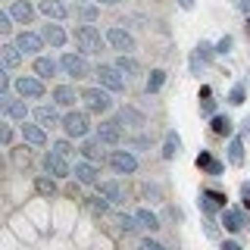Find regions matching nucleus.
<instances>
[{"mask_svg":"<svg viewBox=\"0 0 250 250\" xmlns=\"http://www.w3.org/2000/svg\"><path fill=\"white\" fill-rule=\"evenodd\" d=\"M97 141H100V144H113L116 147L122 141V125L116 119H104L97 125Z\"/></svg>","mask_w":250,"mask_h":250,"instance_id":"9b49d317","label":"nucleus"},{"mask_svg":"<svg viewBox=\"0 0 250 250\" xmlns=\"http://www.w3.org/2000/svg\"><path fill=\"white\" fill-rule=\"evenodd\" d=\"M229 163H231V166H241V163H244V141H241V138H231V144H229Z\"/></svg>","mask_w":250,"mask_h":250,"instance_id":"7c9ffc66","label":"nucleus"},{"mask_svg":"<svg viewBox=\"0 0 250 250\" xmlns=\"http://www.w3.org/2000/svg\"><path fill=\"white\" fill-rule=\"evenodd\" d=\"M22 62V53L16 50V44H0V69H16Z\"/></svg>","mask_w":250,"mask_h":250,"instance_id":"b1692460","label":"nucleus"},{"mask_svg":"<svg viewBox=\"0 0 250 250\" xmlns=\"http://www.w3.org/2000/svg\"><path fill=\"white\" fill-rule=\"evenodd\" d=\"M241 200H244V207L250 209V182H244V185H241Z\"/></svg>","mask_w":250,"mask_h":250,"instance_id":"09e8293b","label":"nucleus"},{"mask_svg":"<svg viewBox=\"0 0 250 250\" xmlns=\"http://www.w3.org/2000/svg\"><path fill=\"white\" fill-rule=\"evenodd\" d=\"M119 229H122V231H135V229H138L135 216H119Z\"/></svg>","mask_w":250,"mask_h":250,"instance_id":"c03bdc74","label":"nucleus"},{"mask_svg":"<svg viewBox=\"0 0 250 250\" xmlns=\"http://www.w3.org/2000/svg\"><path fill=\"white\" fill-rule=\"evenodd\" d=\"M0 113H3L6 119H13V122H25L28 106H25L22 97H6V94H0Z\"/></svg>","mask_w":250,"mask_h":250,"instance_id":"423d86ee","label":"nucleus"},{"mask_svg":"<svg viewBox=\"0 0 250 250\" xmlns=\"http://www.w3.org/2000/svg\"><path fill=\"white\" fill-rule=\"evenodd\" d=\"M72 175L78 178V185H97L100 182V169L94 166V163H75Z\"/></svg>","mask_w":250,"mask_h":250,"instance_id":"f3484780","label":"nucleus"},{"mask_svg":"<svg viewBox=\"0 0 250 250\" xmlns=\"http://www.w3.org/2000/svg\"><path fill=\"white\" fill-rule=\"evenodd\" d=\"M44 172H47L50 178H69V175H72L69 163L62 160V156H57L53 150H47V153H44Z\"/></svg>","mask_w":250,"mask_h":250,"instance_id":"9d476101","label":"nucleus"},{"mask_svg":"<svg viewBox=\"0 0 250 250\" xmlns=\"http://www.w3.org/2000/svg\"><path fill=\"white\" fill-rule=\"evenodd\" d=\"M213 57H216V53H213V44L200 41V44H197V57H194V60H203V62H213Z\"/></svg>","mask_w":250,"mask_h":250,"instance_id":"4c0bfd02","label":"nucleus"},{"mask_svg":"<svg viewBox=\"0 0 250 250\" xmlns=\"http://www.w3.org/2000/svg\"><path fill=\"white\" fill-rule=\"evenodd\" d=\"M141 191H144V197L150 200V203H160V200H163V191H160V185H150V182H147L144 188H141Z\"/></svg>","mask_w":250,"mask_h":250,"instance_id":"e433bc0d","label":"nucleus"},{"mask_svg":"<svg viewBox=\"0 0 250 250\" xmlns=\"http://www.w3.org/2000/svg\"><path fill=\"white\" fill-rule=\"evenodd\" d=\"M35 119H38L41 128H57V125H60V113L53 106H38L35 109Z\"/></svg>","mask_w":250,"mask_h":250,"instance_id":"393cba45","label":"nucleus"},{"mask_svg":"<svg viewBox=\"0 0 250 250\" xmlns=\"http://www.w3.org/2000/svg\"><path fill=\"white\" fill-rule=\"evenodd\" d=\"M200 197H203V200H209L216 209H225V200H229L222 191H200Z\"/></svg>","mask_w":250,"mask_h":250,"instance_id":"72a5a7b5","label":"nucleus"},{"mask_svg":"<svg viewBox=\"0 0 250 250\" xmlns=\"http://www.w3.org/2000/svg\"><path fill=\"white\" fill-rule=\"evenodd\" d=\"M38 13L47 16V19H53V22H60V19L69 16L66 3H60V0H38Z\"/></svg>","mask_w":250,"mask_h":250,"instance_id":"2eb2a0df","label":"nucleus"},{"mask_svg":"<svg viewBox=\"0 0 250 250\" xmlns=\"http://www.w3.org/2000/svg\"><path fill=\"white\" fill-rule=\"evenodd\" d=\"M231 47H234V38H231V35H225V38H219V41L213 44V53L225 57V53H231Z\"/></svg>","mask_w":250,"mask_h":250,"instance_id":"c9c22d12","label":"nucleus"},{"mask_svg":"<svg viewBox=\"0 0 250 250\" xmlns=\"http://www.w3.org/2000/svg\"><path fill=\"white\" fill-rule=\"evenodd\" d=\"M100 147H104V144H100L97 138H88V141L82 144V153H84V160H100Z\"/></svg>","mask_w":250,"mask_h":250,"instance_id":"473e14b6","label":"nucleus"},{"mask_svg":"<svg viewBox=\"0 0 250 250\" xmlns=\"http://www.w3.org/2000/svg\"><path fill=\"white\" fill-rule=\"evenodd\" d=\"M97 82H100V88H104L106 94H122L125 91V78L116 72V66H97Z\"/></svg>","mask_w":250,"mask_h":250,"instance_id":"39448f33","label":"nucleus"},{"mask_svg":"<svg viewBox=\"0 0 250 250\" xmlns=\"http://www.w3.org/2000/svg\"><path fill=\"white\" fill-rule=\"evenodd\" d=\"M22 141L31 147H44L47 144V135L41 125H31V122H22Z\"/></svg>","mask_w":250,"mask_h":250,"instance_id":"6ab92c4d","label":"nucleus"},{"mask_svg":"<svg viewBox=\"0 0 250 250\" xmlns=\"http://www.w3.org/2000/svg\"><path fill=\"white\" fill-rule=\"evenodd\" d=\"M222 250H241L238 241H222Z\"/></svg>","mask_w":250,"mask_h":250,"instance_id":"603ef678","label":"nucleus"},{"mask_svg":"<svg viewBox=\"0 0 250 250\" xmlns=\"http://www.w3.org/2000/svg\"><path fill=\"white\" fill-rule=\"evenodd\" d=\"M75 16L84 22V25H91V22L100 16V6L97 3H75Z\"/></svg>","mask_w":250,"mask_h":250,"instance_id":"c85d7f7f","label":"nucleus"},{"mask_svg":"<svg viewBox=\"0 0 250 250\" xmlns=\"http://www.w3.org/2000/svg\"><path fill=\"white\" fill-rule=\"evenodd\" d=\"M116 72H119L125 82H128V78H138L141 75V62L135 57H119L116 60Z\"/></svg>","mask_w":250,"mask_h":250,"instance_id":"aec40b11","label":"nucleus"},{"mask_svg":"<svg viewBox=\"0 0 250 250\" xmlns=\"http://www.w3.org/2000/svg\"><path fill=\"white\" fill-rule=\"evenodd\" d=\"M78 100H84V109L88 113H109L113 109V100L104 88H82L78 91Z\"/></svg>","mask_w":250,"mask_h":250,"instance_id":"f03ea898","label":"nucleus"},{"mask_svg":"<svg viewBox=\"0 0 250 250\" xmlns=\"http://www.w3.org/2000/svg\"><path fill=\"white\" fill-rule=\"evenodd\" d=\"M131 147H138V150H144V147H150V138H144V135H138V138H131L128 141Z\"/></svg>","mask_w":250,"mask_h":250,"instance_id":"49530a36","label":"nucleus"},{"mask_svg":"<svg viewBox=\"0 0 250 250\" xmlns=\"http://www.w3.org/2000/svg\"><path fill=\"white\" fill-rule=\"evenodd\" d=\"M209 128H213V135H219V138H229L231 135V119L229 116H213Z\"/></svg>","mask_w":250,"mask_h":250,"instance_id":"c756f323","label":"nucleus"},{"mask_svg":"<svg viewBox=\"0 0 250 250\" xmlns=\"http://www.w3.org/2000/svg\"><path fill=\"white\" fill-rule=\"evenodd\" d=\"M72 41H75V47L84 53V57H100V50L106 47L104 35H100V31L94 28V25H75Z\"/></svg>","mask_w":250,"mask_h":250,"instance_id":"f257e3e1","label":"nucleus"},{"mask_svg":"<svg viewBox=\"0 0 250 250\" xmlns=\"http://www.w3.org/2000/svg\"><path fill=\"white\" fill-rule=\"evenodd\" d=\"M116 122L125 125V128H131V131H138V128H144V125H147L144 113H141V109H135V106H122L119 116H116Z\"/></svg>","mask_w":250,"mask_h":250,"instance_id":"f8f14e48","label":"nucleus"},{"mask_svg":"<svg viewBox=\"0 0 250 250\" xmlns=\"http://www.w3.org/2000/svg\"><path fill=\"white\" fill-rule=\"evenodd\" d=\"M222 225L229 231H247L250 229V219L241 213V209H229V207H225L222 209Z\"/></svg>","mask_w":250,"mask_h":250,"instance_id":"ddd939ff","label":"nucleus"},{"mask_svg":"<svg viewBox=\"0 0 250 250\" xmlns=\"http://www.w3.org/2000/svg\"><path fill=\"white\" fill-rule=\"evenodd\" d=\"M241 10H244V13H250V0H241Z\"/></svg>","mask_w":250,"mask_h":250,"instance_id":"6e6d98bb","label":"nucleus"},{"mask_svg":"<svg viewBox=\"0 0 250 250\" xmlns=\"http://www.w3.org/2000/svg\"><path fill=\"white\" fill-rule=\"evenodd\" d=\"M197 169H203L207 175H222V172H225V166L219 160H213V153H209V150H200L197 153Z\"/></svg>","mask_w":250,"mask_h":250,"instance_id":"412c9836","label":"nucleus"},{"mask_svg":"<svg viewBox=\"0 0 250 250\" xmlns=\"http://www.w3.org/2000/svg\"><path fill=\"white\" fill-rule=\"evenodd\" d=\"M10 88V75H6V69H0V94H6Z\"/></svg>","mask_w":250,"mask_h":250,"instance_id":"8fccbe9b","label":"nucleus"},{"mask_svg":"<svg viewBox=\"0 0 250 250\" xmlns=\"http://www.w3.org/2000/svg\"><path fill=\"white\" fill-rule=\"evenodd\" d=\"M35 188H38L41 194H53V191H57V185H53V178H47V175H41V178H38V182H35Z\"/></svg>","mask_w":250,"mask_h":250,"instance_id":"ea45409f","label":"nucleus"},{"mask_svg":"<svg viewBox=\"0 0 250 250\" xmlns=\"http://www.w3.org/2000/svg\"><path fill=\"white\" fill-rule=\"evenodd\" d=\"M57 69H60V62L57 60H50V57H35V78H53L57 75Z\"/></svg>","mask_w":250,"mask_h":250,"instance_id":"4be33fe9","label":"nucleus"},{"mask_svg":"<svg viewBox=\"0 0 250 250\" xmlns=\"http://www.w3.org/2000/svg\"><path fill=\"white\" fill-rule=\"evenodd\" d=\"M141 250H166V247H163L160 241H150V238H144V241H141Z\"/></svg>","mask_w":250,"mask_h":250,"instance_id":"de8ad7c7","label":"nucleus"},{"mask_svg":"<svg viewBox=\"0 0 250 250\" xmlns=\"http://www.w3.org/2000/svg\"><path fill=\"white\" fill-rule=\"evenodd\" d=\"M41 41H47L50 47H62V44H66V31H62L57 22H47V25H44V35H41Z\"/></svg>","mask_w":250,"mask_h":250,"instance_id":"a878e982","label":"nucleus"},{"mask_svg":"<svg viewBox=\"0 0 250 250\" xmlns=\"http://www.w3.org/2000/svg\"><path fill=\"white\" fill-rule=\"evenodd\" d=\"M10 19H13V22H22V25H28V22L35 19V6H31L28 0H13V6H10Z\"/></svg>","mask_w":250,"mask_h":250,"instance_id":"dca6fc26","label":"nucleus"},{"mask_svg":"<svg viewBox=\"0 0 250 250\" xmlns=\"http://www.w3.org/2000/svg\"><path fill=\"white\" fill-rule=\"evenodd\" d=\"M97 191L106 203H125V191L119 182H97Z\"/></svg>","mask_w":250,"mask_h":250,"instance_id":"a211bd4d","label":"nucleus"},{"mask_svg":"<svg viewBox=\"0 0 250 250\" xmlns=\"http://www.w3.org/2000/svg\"><path fill=\"white\" fill-rule=\"evenodd\" d=\"M16 91H19L22 100H38V97H44V82L35 75H22V78H16Z\"/></svg>","mask_w":250,"mask_h":250,"instance_id":"0eeeda50","label":"nucleus"},{"mask_svg":"<svg viewBox=\"0 0 250 250\" xmlns=\"http://www.w3.org/2000/svg\"><path fill=\"white\" fill-rule=\"evenodd\" d=\"M104 41L113 47V50H119V57H131V50H135V38L128 35L122 25H113V28H106V35H104Z\"/></svg>","mask_w":250,"mask_h":250,"instance_id":"7ed1b4c3","label":"nucleus"},{"mask_svg":"<svg viewBox=\"0 0 250 250\" xmlns=\"http://www.w3.org/2000/svg\"><path fill=\"white\" fill-rule=\"evenodd\" d=\"M244 131H250V116H247V119H244Z\"/></svg>","mask_w":250,"mask_h":250,"instance_id":"4d7b16f0","label":"nucleus"},{"mask_svg":"<svg viewBox=\"0 0 250 250\" xmlns=\"http://www.w3.org/2000/svg\"><path fill=\"white\" fill-rule=\"evenodd\" d=\"M244 100H247V88H244V84H234V88L229 91V104L231 106H241Z\"/></svg>","mask_w":250,"mask_h":250,"instance_id":"f704fd0d","label":"nucleus"},{"mask_svg":"<svg viewBox=\"0 0 250 250\" xmlns=\"http://www.w3.org/2000/svg\"><path fill=\"white\" fill-rule=\"evenodd\" d=\"M178 6L182 10H194V0H178Z\"/></svg>","mask_w":250,"mask_h":250,"instance_id":"5fc2aeb1","label":"nucleus"},{"mask_svg":"<svg viewBox=\"0 0 250 250\" xmlns=\"http://www.w3.org/2000/svg\"><path fill=\"white\" fill-rule=\"evenodd\" d=\"M0 144H13V125L6 122V119H0Z\"/></svg>","mask_w":250,"mask_h":250,"instance_id":"58836bf2","label":"nucleus"},{"mask_svg":"<svg viewBox=\"0 0 250 250\" xmlns=\"http://www.w3.org/2000/svg\"><path fill=\"white\" fill-rule=\"evenodd\" d=\"M247 28H250V19H247Z\"/></svg>","mask_w":250,"mask_h":250,"instance_id":"bf43d9fd","label":"nucleus"},{"mask_svg":"<svg viewBox=\"0 0 250 250\" xmlns=\"http://www.w3.org/2000/svg\"><path fill=\"white\" fill-rule=\"evenodd\" d=\"M0 35H13V19L6 10H0Z\"/></svg>","mask_w":250,"mask_h":250,"instance_id":"a19ab883","label":"nucleus"},{"mask_svg":"<svg viewBox=\"0 0 250 250\" xmlns=\"http://www.w3.org/2000/svg\"><path fill=\"white\" fill-rule=\"evenodd\" d=\"M53 153H57V156H62V160H66V156L72 153V144H69V141H57V144H53Z\"/></svg>","mask_w":250,"mask_h":250,"instance_id":"79ce46f5","label":"nucleus"},{"mask_svg":"<svg viewBox=\"0 0 250 250\" xmlns=\"http://www.w3.org/2000/svg\"><path fill=\"white\" fill-rule=\"evenodd\" d=\"M91 209H94V213H106V209H109V203H106V200L97 194V197H91Z\"/></svg>","mask_w":250,"mask_h":250,"instance_id":"37998d69","label":"nucleus"},{"mask_svg":"<svg viewBox=\"0 0 250 250\" xmlns=\"http://www.w3.org/2000/svg\"><path fill=\"white\" fill-rule=\"evenodd\" d=\"M178 153H182V138H178L175 131H169L166 144H163V160H175Z\"/></svg>","mask_w":250,"mask_h":250,"instance_id":"bb28decb","label":"nucleus"},{"mask_svg":"<svg viewBox=\"0 0 250 250\" xmlns=\"http://www.w3.org/2000/svg\"><path fill=\"white\" fill-rule=\"evenodd\" d=\"M75 100H78V94L72 84H57L53 88V104L57 106H75Z\"/></svg>","mask_w":250,"mask_h":250,"instance_id":"5701e85b","label":"nucleus"},{"mask_svg":"<svg viewBox=\"0 0 250 250\" xmlns=\"http://www.w3.org/2000/svg\"><path fill=\"white\" fill-rule=\"evenodd\" d=\"M109 166H113L119 175H135L138 172V160L131 150H113L109 153Z\"/></svg>","mask_w":250,"mask_h":250,"instance_id":"1a4fd4ad","label":"nucleus"},{"mask_svg":"<svg viewBox=\"0 0 250 250\" xmlns=\"http://www.w3.org/2000/svg\"><path fill=\"white\" fill-rule=\"evenodd\" d=\"M135 222H138V229H147V231H156V229H160V219H156V213H150V209H138V213H135Z\"/></svg>","mask_w":250,"mask_h":250,"instance_id":"cd10ccee","label":"nucleus"},{"mask_svg":"<svg viewBox=\"0 0 250 250\" xmlns=\"http://www.w3.org/2000/svg\"><path fill=\"white\" fill-rule=\"evenodd\" d=\"M200 113L213 119V116H216V104H213V100H209V97H207V100H200Z\"/></svg>","mask_w":250,"mask_h":250,"instance_id":"a18cd8bd","label":"nucleus"},{"mask_svg":"<svg viewBox=\"0 0 250 250\" xmlns=\"http://www.w3.org/2000/svg\"><path fill=\"white\" fill-rule=\"evenodd\" d=\"M163 84H166V72H163V69H153L150 78H147V88H144V91H147V94H156Z\"/></svg>","mask_w":250,"mask_h":250,"instance_id":"2f4dec72","label":"nucleus"},{"mask_svg":"<svg viewBox=\"0 0 250 250\" xmlns=\"http://www.w3.org/2000/svg\"><path fill=\"white\" fill-rule=\"evenodd\" d=\"M60 125H62V131H66L69 138H88V131H91V122H88V113H66L60 119Z\"/></svg>","mask_w":250,"mask_h":250,"instance_id":"20e7f679","label":"nucleus"},{"mask_svg":"<svg viewBox=\"0 0 250 250\" xmlns=\"http://www.w3.org/2000/svg\"><path fill=\"white\" fill-rule=\"evenodd\" d=\"M200 209H203V213H207V216H213V213H216V207H213V203H209V200H203V197H200Z\"/></svg>","mask_w":250,"mask_h":250,"instance_id":"3c124183","label":"nucleus"},{"mask_svg":"<svg viewBox=\"0 0 250 250\" xmlns=\"http://www.w3.org/2000/svg\"><path fill=\"white\" fill-rule=\"evenodd\" d=\"M3 166H6V163H3V156H0V172H3Z\"/></svg>","mask_w":250,"mask_h":250,"instance_id":"13d9d810","label":"nucleus"},{"mask_svg":"<svg viewBox=\"0 0 250 250\" xmlns=\"http://www.w3.org/2000/svg\"><path fill=\"white\" fill-rule=\"evenodd\" d=\"M91 3H97V6H116V3H122V0H91Z\"/></svg>","mask_w":250,"mask_h":250,"instance_id":"864d4df0","label":"nucleus"},{"mask_svg":"<svg viewBox=\"0 0 250 250\" xmlns=\"http://www.w3.org/2000/svg\"><path fill=\"white\" fill-rule=\"evenodd\" d=\"M41 47H44V41L35 31H19V35H16V50L19 53H38Z\"/></svg>","mask_w":250,"mask_h":250,"instance_id":"4468645a","label":"nucleus"},{"mask_svg":"<svg viewBox=\"0 0 250 250\" xmlns=\"http://www.w3.org/2000/svg\"><path fill=\"white\" fill-rule=\"evenodd\" d=\"M60 69L66 75H72V78H84V75H88V60H84L82 53H62V57H60Z\"/></svg>","mask_w":250,"mask_h":250,"instance_id":"6e6552de","label":"nucleus"}]
</instances>
